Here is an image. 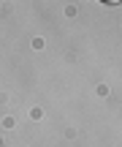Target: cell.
Masks as SVG:
<instances>
[{"label": "cell", "instance_id": "obj_1", "mask_svg": "<svg viewBox=\"0 0 122 147\" xmlns=\"http://www.w3.org/2000/svg\"><path fill=\"white\" fill-rule=\"evenodd\" d=\"M101 3H106V5H117V3H122V0H101Z\"/></svg>", "mask_w": 122, "mask_h": 147}]
</instances>
